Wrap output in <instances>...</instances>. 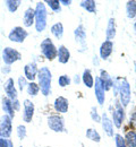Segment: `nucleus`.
<instances>
[{
	"instance_id": "f257e3e1",
	"label": "nucleus",
	"mask_w": 136,
	"mask_h": 147,
	"mask_svg": "<svg viewBox=\"0 0 136 147\" xmlns=\"http://www.w3.org/2000/svg\"><path fill=\"white\" fill-rule=\"evenodd\" d=\"M38 84L41 90V94L43 96H49L51 94V87H52V73L47 66H42L39 68L38 74Z\"/></svg>"
},
{
	"instance_id": "f03ea898",
	"label": "nucleus",
	"mask_w": 136,
	"mask_h": 147,
	"mask_svg": "<svg viewBox=\"0 0 136 147\" xmlns=\"http://www.w3.org/2000/svg\"><path fill=\"white\" fill-rule=\"evenodd\" d=\"M35 23L34 27L38 33H42L45 31L48 26V9L44 1H38L35 5Z\"/></svg>"
},
{
	"instance_id": "7ed1b4c3",
	"label": "nucleus",
	"mask_w": 136,
	"mask_h": 147,
	"mask_svg": "<svg viewBox=\"0 0 136 147\" xmlns=\"http://www.w3.org/2000/svg\"><path fill=\"white\" fill-rule=\"evenodd\" d=\"M118 101L119 103L126 109L131 101H132V88L131 84L127 80L126 77H120L119 78V88H118Z\"/></svg>"
},
{
	"instance_id": "20e7f679",
	"label": "nucleus",
	"mask_w": 136,
	"mask_h": 147,
	"mask_svg": "<svg viewBox=\"0 0 136 147\" xmlns=\"http://www.w3.org/2000/svg\"><path fill=\"white\" fill-rule=\"evenodd\" d=\"M40 51L43 58H45L48 61H53L55 59H57L58 47L53 43L50 37H45L40 44Z\"/></svg>"
},
{
	"instance_id": "39448f33",
	"label": "nucleus",
	"mask_w": 136,
	"mask_h": 147,
	"mask_svg": "<svg viewBox=\"0 0 136 147\" xmlns=\"http://www.w3.org/2000/svg\"><path fill=\"white\" fill-rule=\"evenodd\" d=\"M111 120L114 122V126L117 129H121L124 126L125 121H126V112H125V108L119 103L118 98L114 103V109H111Z\"/></svg>"
},
{
	"instance_id": "423d86ee",
	"label": "nucleus",
	"mask_w": 136,
	"mask_h": 147,
	"mask_svg": "<svg viewBox=\"0 0 136 147\" xmlns=\"http://www.w3.org/2000/svg\"><path fill=\"white\" fill-rule=\"evenodd\" d=\"M47 125L50 130H52L53 132L61 134L66 131V123H65V119L62 118L61 114H51L47 118Z\"/></svg>"
},
{
	"instance_id": "0eeeda50",
	"label": "nucleus",
	"mask_w": 136,
	"mask_h": 147,
	"mask_svg": "<svg viewBox=\"0 0 136 147\" xmlns=\"http://www.w3.org/2000/svg\"><path fill=\"white\" fill-rule=\"evenodd\" d=\"M22 53L17 49L15 48H12V47H6L2 52H1V59L3 61L5 65H8V66H12L14 65L15 62L22 60Z\"/></svg>"
},
{
	"instance_id": "6e6552de",
	"label": "nucleus",
	"mask_w": 136,
	"mask_h": 147,
	"mask_svg": "<svg viewBox=\"0 0 136 147\" xmlns=\"http://www.w3.org/2000/svg\"><path fill=\"white\" fill-rule=\"evenodd\" d=\"M74 37L75 41L79 45V52H85L87 50V43H86V38H87V34H86V28L83 24H79L77 27L74 31Z\"/></svg>"
},
{
	"instance_id": "1a4fd4ad",
	"label": "nucleus",
	"mask_w": 136,
	"mask_h": 147,
	"mask_svg": "<svg viewBox=\"0 0 136 147\" xmlns=\"http://www.w3.org/2000/svg\"><path fill=\"white\" fill-rule=\"evenodd\" d=\"M13 134V118L7 114L0 117V138H10Z\"/></svg>"
},
{
	"instance_id": "9d476101",
	"label": "nucleus",
	"mask_w": 136,
	"mask_h": 147,
	"mask_svg": "<svg viewBox=\"0 0 136 147\" xmlns=\"http://www.w3.org/2000/svg\"><path fill=\"white\" fill-rule=\"evenodd\" d=\"M27 36H28V32L23 26H15L8 33L9 41H12L14 43H23L27 38Z\"/></svg>"
},
{
	"instance_id": "9b49d317",
	"label": "nucleus",
	"mask_w": 136,
	"mask_h": 147,
	"mask_svg": "<svg viewBox=\"0 0 136 147\" xmlns=\"http://www.w3.org/2000/svg\"><path fill=\"white\" fill-rule=\"evenodd\" d=\"M23 113H22V118H23V121L25 123H30L32 122L33 118H34V113H35V105L34 103L28 100V98H25L23 101Z\"/></svg>"
},
{
	"instance_id": "f8f14e48",
	"label": "nucleus",
	"mask_w": 136,
	"mask_h": 147,
	"mask_svg": "<svg viewBox=\"0 0 136 147\" xmlns=\"http://www.w3.org/2000/svg\"><path fill=\"white\" fill-rule=\"evenodd\" d=\"M3 91H5V96H7L8 98H10L12 101L18 98V90H17V86H16V83L14 80V78L9 77L5 80V84H3Z\"/></svg>"
},
{
	"instance_id": "ddd939ff",
	"label": "nucleus",
	"mask_w": 136,
	"mask_h": 147,
	"mask_svg": "<svg viewBox=\"0 0 136 147\" xmlns=\"http://www.w3.org/2000/svg\"><path fill=\"white\" fill-rule=\"evenodd\" d=\"M101 127L103 132L108 136V137H114L115 136V126H114V122L110 118V115L107 113V112H103L101 114Z\"/></svg>"
},
{
	"instance_id": "4468645a",
	"label": "nucleus",
	"mask_w": 136,
	"mask_h": 147,
	"mask_svg": "<svg viewBox=\"0 0 136 147\" xmlns=\"http://www.w3.org/2000/svg\"><path fill=\"white\" fill-rule=\"evenodd\" d=\"M114 52V41L104 40L99 48V58L101 60H108Z\"/></svg>"
},
{
	"instance_id": "2eb2a0df",
	"label": "nucleus",
	"mask_w": 136,
	"mask_h": 147,
	"mask_svg": "<svg viewBox=\"0 0 136 147\" xmlns=\"http://www.w3.org/2000/svg\"><path fill=\"white\" fill-rule=\"evenodd\" d=\"M39 74V67L35 61H31L24 66V76L28 82H35Z\"/></svg>"
},
{
	"instance_id": "dca6fc26",
	"label": "nucleus",
	"mask_w": 136,
	"mask_h": 147,
	"mask_svg": "<svg viewBox=\"0 0 136 147\" xmlns=\"http://www.w3.org/2000/svg\"><path fill=\"white\" fill-rule=\"evenodd\" d=\"M93 90H94V95H95L97 104H99L100 107H103V105H104V102H106V93L107 92H106L104 88L102 87L101 82H100V79H99V76L95 77Z\"/></svg>"
},
{
	"instance_id": "f3484780",
	"label": "nucleus",
	"mask_w": 136,
	"mask_h": 147,
	"mask_svg": "<svg viewBox=\"0 0 136 147\" xmlns=\"http://www.w3.org/2000/svg\"><path fill=\"white\" fill-rule=\"evenodd\" d=\"M99 79H100L101 85H102V87L104 88L106 92L111 91V88H112V84H114V77L108 73L107 70H104V69H101V70H100Z\"/></svg>"
},
{
	"instance_id": "a211bd4d",
	"label": "nucleus",
	"mask_w": 136,
	"mask_h": 147,
	"mask_svg": "<svg viewBox=\"0 0 136 147\" xmlns=\"http://www.w3.org/2000/svg\"><path fill=\"white\" fill-rule=\"evenodd\" d=\"M53 109L58 114H65L68 112L69 109V102L66 97L64 96H58L53 101Z\"/></svg>"
},
{
	"instance_id": "6ab92c4d",
	"label": "nucleus",
	"mask_w": 136,
	"mask_h": 147,
	"mask_svg": "<svg viewBox=\"0 0 136 147\" xmlns=\"http://www.w3.org/2000/svg\"><path fill=\"white\" fill-rule=\"evenodd\" d=\"M35 23V10L33 7H27L23 14V25L25 28L32 27Z\"/></svg>"
},
{
	"instance_id": "aec40b11",
	"label": "nucleus",
	"mask_w": 136,
	"mask_h": 147,
	"mask_svg": "<svg viewBox=\"0 0 136 147\" xmlns=\"http://www.w3.org/2000/svg\"><path fill=\"white\" fill-rule=\"evenodd\" d=\"M117 35V24L116 19L114 17H110L108 19L107 27H106V40L112 41Z\"/></svg>"
},
{
	"instance_id": "412c9836",
	"label": "nucleus",
	"mask_w": 136,
	"mask_h": 147,
	"mask_svg": "<svg viewBox=\"0 0 136 147\" xmlns=\"http://www.w3.org/2000/svg\"><path fill=\"white\" fill-rule=\"evenodd\" d=\"M57 60L59 63L61 65H66L69 62L70 60V51L68 50V48L64 44H60L58 47V53H57Z\"/></svg>"
},
{
	"instance_id": "4be33fe9",
	"label": "nucleus",
	"mask_w": 136,
	"mask_h": 147,
	"mask_svg": "<svg viewBox=\"0 0 136 147\" xmlns=\"http://www.w3.org/2000/svg\"><path fill=\"white\" fill-rule=\"evenodd\" d=\"M81 76H82V83L84 84V86L87 88H93L95 78L92 74V70L90 68H86L83 70V74Z\"/></svg>"
},
{
	"instance_id": "5701e85b",
	"label": "nucleus",
	"mask_w": 136,
	"mask_h": 147,
	"mask_svg": "<svg viewBox=\"0 0 136 147\" xmlns=\"http://www.w3.org/2000/svg\"><path fill=\"white\" fill-rule=\"evenodd\" d=\"M1 109L3 111V114H7V115H9L10 118L14 119V117H15V110L13 108V102L7 96H3L1 98Z\"/></svg>"
},
{
	"instance_id": "b1692460",
	"label": "nucleus",
	"mask_w": 136,
	"mask_h": 147,
	"mask_svg": "<svg viewBox=\"0 0 136 147\" xmlns=\"http://www.w3.org/2000/svg\"><path fill=\"white\" fill-rule=\"evenodd\" d=\"M64 32H65V30H64V24H62L61 22L55 23V24L51 25V27H50V33L56 37L57 40H61V38H62Z\"/></svg>"
},
{
	"instance_id": "393cba45",
	"label": "nucleus",
	"mask_w": 136,
	"mask_h": 147,
	"mask_svg": "<svg viewBox=\"0 0 136 147\" xmlns=\"http://www.w3.org/2000/svg\"><path fill=\"white\" fill-rule=\"evenodd\" d=\"M124 139L127 147H136V130L128 129L124 135Z\"/></svg>"
},
{
	"instance_id": "a878e982",
	"label": "nucleus",
	"mask_w": 136,
	"mask_h": 147,
	"mask_svg": "<svg viewBox=\"0 0 136 147\" xmlns=\"http://www.w3.org/2000/svg\"><path fill=\"white\" fill-rule=\"evenodd\" d=\"M79 7L90 14L97 13V2L94 0H82L79 2Z\"/></svg>"
},
{
	"instance_id": "bb28decb",
	"label": "nucleus",
	"mask_w": 136,
	"mask_h": 147,
	"mask_svg": "<svg viewBox=\"0 0 136 147\" xmlns=\"http://www.w3.org/2000/svg\"><path fill=\"white\" fill-rule=\"evenodd\" d=\"M126 16L129 19L136 18V0H129L126 2Z\"/></svg>"
},
{
	"instance_id": "cd10ccee",
	"label": "nucleus",
	"mask_w": 136,
	"mask_h": 147,
	"mask_svg": "<svg viewBox=\"0 0 136 147\" xmlns=\"http://www.w3.org/2000/svg\"><path fill=\"white\" fill-rule=\"evenodd\" d=\"M3 3L6 6V8L8 9V11L14 14V13H16L18 10V8L20 7V5L23 3V1L22 0H6Z\"/></svg>"
},
{
	"instance_id": "c85d7f7f",
	"label": "nucleus",
	"mask_w": 136,
	"mask_h": 147,
	"mask_svg": "<svg viewBox=\"0 0 136 147\" xmlns=\"http://www.w3.org/2000/svg\"><path fill=\"white\" fill-rule=\"evenodd\" d=\"M85 136L87 139H90L93 143H100L101 142V135L95 128H89L85 132Z\"/></svg>"
},
{
	"instance_id": "c756f323",
	"label": "nucleus",
	"mask_w": 136,
	"mask_h": 147,
	"mask_svg": "<svg viewBox=\"0 0 136 147\" xmlns=\"http://www.w3.org/2000/svg\"><path fill=\"white\" fill-rule=\"evenodd\" d=\"M40 92H41V90H40L38 82H28V85L26 87V93L28 96L35 97L37 95H39Z\"/></svg>"
},
{
	"instance_id": "7c9ffc66",
	"label": "nucleus",
	"mask_w": 136,
	"mask_h": 147,
	"mask_svg": "<svg viewBox=\"0 0 136 147\" xmlns=\"http://www.w3.org/2000/svg\"><path fill=\"white\" fill-rule=\"evenodd\" d=\"M44 3L53 13H60L61 11V3H60L59 0H45Z\"/></svg>"
},
{
	"instance_id": "2f4dec72",
	"label": "nucleus",
	"mask_w": 136,
	"mask_h": 147,
	"mask_svg": "<svg viewBox=\"0 0 136 147\" xmlns=\"http://www.w3.org/2000/svg\"><path fill=\"white\" fill-rule=\"evenodd\" d=\"M16 136L20 140H23L26 138L27 136V129H26V126L25 125H18L16 127Z\"/></svg>"
},
{
	"instance_id": "473e14b6",
	"label": "nucleus",
	"mask_w": 136,
	"mask_h": 147,
	"mask_svg": "<svg viewBox=\"0 0 136 147\" xmlns=\"http://www.w3.org/2000/svg\"><path fill=\"white\" fill-rule=\"evenodd\" d=\"M17 85V90L20 91V92H23L24 90H26V87H27V85H28V80L25 78V76L24 75H22L20 76L18 78H17V83H16Z\"/></svg>"
},
{
	"instance_id": "72a5a7b5",
	"label": "nucleus",
	"mask_w": 136,
	"mask_h": 147,
	"mask_svg": "<svg viewBox=\"0 0 136 147\" xmlns=\"http://www.w3.org/2000/svg\"><path fill=\"white\" fill-rule=\"evenodd\" d=\"M70 83H72V78L68 75H61L58 77V85L62 88L69 86Z\"/></svg>"
},
{
	"instance_id": "f704fd0d",
	"label": "nucleus",
	"mask_w": 136,
	"mask_h": 147,
	"mask_svg": "<svg viewBox=\"0 0 136 147\" xmlns=\"http://www.w3.org/2000/svg\"><path fill=\"white\" fill-rule=\"evenodd\" d=\"M90 117L92 119V121L94 122H101V114L99 113L97 107H92L90 110Z\"/></svg>"
},
{
	"instance_id": "c9c22d12",
	"label": "nucleus",
	"mask_w": 136,
	"mask_h": 147,
	"mask_svg": "<svg viewBox=\"0 0 136 147\" xmlns=\"http://www.w3.org/2000/svg\"><path fill=\"white\" fill-rule=\"evenodd\" d=\"M114 140H115L116 147H127L126 143H125V139H124V136L120 135V134H115Z\"/></svg>"
},
{
	"instance_id": "e433bc0d",
	"label": "nucleus",
	"mask_w": 136,
	"mask_h": 147,
	"mask_svg": "<svg viewBox=\"0 0 136 147\" xmlns=\"http://www.w3.org/2000/svg\"><path fill=\"white\" fill-rule=\"evenodd\" d=\"M128 125L131 129H134L136 130V111L135 112H132L129 114V118H128Z\"/></svg>"
},
{
	"instance_id": "4c0bfd02",
	"label": "nucleus",
	"mask_w": 136,
	"mask_h": 147,
	"mask_svg": "<svg viewBox=\"0 0 136 147\" xmlns=\"http://www.w3.org/2000/svg\"><path fill=\"white\" fill-rule=\"evenodd\" d=\"M0 147H14V142L10 138H0Z\"/></svg>"
},
{
	"instance_id": "58836bf2",
	"label": "nucleus",
	"mask_w": 136,
	"mask_h": 147,
	"mask_svg": "<svg viewBox=\"0 0 136 147\" xmlns=\"http://www.w3.org/2000/svg\"><path fill=\"white\" fill-rule=\"evenodd\" d=\"M1 73L3 74V75H9V74L12 73V66H8V65H3L2 67H1Z\"/></svg>"
},
{
	"instance_id": "ea45409f",
	"label": "nucleus",
	"mask_w": 136,
	"mask_h": 147,
	"mask_svg": "<svg viewBox=\"0 0 136 147\" xmlns=\"http://www.w3.org/2000/svg\"><path fill=\"white\" fill-rule=\"evenodd\" d=\"M12 102H13V108H14L15 112L20 111V107H22V103H20V100H18V98H16V100H14V101H12Z\"/></svg>"
},
{
	"instance_id": "a19ab883",
	"label": "nucleus",
	"mask_w": 136,
	"mask_h": 147,
	"mask_svg": "<svg viewBox=\"0 0 136 147\" xmlns=\"http://www.w3.org/2000/svg\"><path fill=\"white\" fill-rule=\"evenodd\" d=\"M72 82H73V83L75 84V85H79V84L82 83V76H81V75H77V74H76V75L74 76V78L72 79Z\"/></svg>"
},
{
	"instance_id": "79ce46f5",
	"label": "nucleus",
	"mask_w": 136,
	"mask_h": 147,
	"mask_svg": "<svg viewBox=\"0 0 136 147\" xmlns=\"http://www.w3.org/2000/svg\"><path fill=\"white\" fill-rule=\"evenodd\" d=\"M92 63H93V66L99 67V65H100V58H99L97 55H94V57H93V59H92Z\"/></svg>"
},
{
	"instance_id": "37998d69",
	"label": "nucleus",
	"mask_w": 136,
	"mask_h": 147,
	"mask_svg": "<svg viewBox=\"0 0 136 147\" xmlns=\"http://www.w3.org/2000/svg\"><path fill=\"white\" fill-rule=\"evenodd\" d=\"M59 1H60L61 6H66V7H68V6H70L73 3L72 0H59Z\"/></svg>"
},
{
	"instance_id": "c03bdc74",
	"label": "nucleus",
	"mask_w": 136,
	"mask_h": 147,
	"mask_svg": "<svg viewBox=\"0 0 136 147\" xmlns=\"http://www.w3.org/2000/svg\"><path fill=\"white\" fill-rule=\"evenodd\" d=\"M133 30H134V33L136 34V22L133 24Z\"/></svg>"
},
{
	"instance_id": "a18cd8bd",
	"label": "nucleus",
	"mask_w": 136,
	"mask_h": 147,
	"mask_svg": "<svg viewBox=\"0 0 136 147\" xmlns=\"http://www.w3.org/2000/svg\"><path fill=\"white\" fill-rule=\"evenodd\" d=\"M135 90H136V79H135Z\"/></svg>"
},
{
	"instance_id": "49530a36",
	"label": "nucleus",
	"mask_w": 136,
	"mask_h": 147,
	"mask_svg": "<svg viewBox=\"0 0 136 147\" xmlns=\"http://www.w3.org/2000/svg\"><path fill=\"white\" fill-rule=\"evenodd\" d=\"M135 73H136V63H135Z\"/></svg>"
},
{
	"instance_id": "de8ad7c7",
	"label": "nucleus",
	"mask_w": 136,
	"mask_h": 147,
	"mask_svg": "<svg viewBox=\"0 0 136 147\" xmlns=\"http://www.w3.org/2000/svg\"><path fill=\"white\" fill-rule=\"evenodd\" d=\"M20 147H23V146H20Z\"/></svg>"
}]
</instances>
